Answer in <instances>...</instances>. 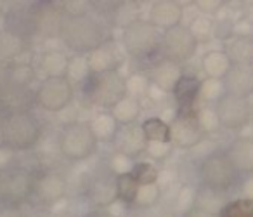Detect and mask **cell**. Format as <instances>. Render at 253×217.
Here are the masks:
<instances>
[{
  "mask_svg": "<svg viewBox=\"0 0 253 217\" xmlns=\"http://www.w3.org/2000/svg\"><path fill=\"white\" fill-rule=\"evenodd\" d=\"M225 96H227V87H225L224 80H218V78H205V80H201L200 99L203 103L217 105Z\"/></svg>",
  "mask_w": 253,
  "mask_h": 217,
  "instance_id": "32",
  "label": "cell"
},
{
  "mask_svg": "<svg viewBox=\"0 0 253 217\" xmlns=\"http://www.w3.org/2000/svg\"><path fill=\"white\" fill-rule=\"evenodd\" d=\"M252 66H253V64H252Z\"/></svg>",
  "mask_w": 253,
  "mask_h": 217,
  "instance_id": "54",
  "label": "cell"
},
{
  "mask_svg": "<svg viewBox=\"0 0 253 217\" xmlns=\"http://www.w3.org/2000/svg\"><path fill=\"white\" fill-rule=\"evenodd\" d=\"M220 125L227 130H241L252 122V105L246 98L227 94L215 105Z\"/></svg>",
  "mask_w": 253,
  "mask_h": 217,
  "instance_id": "11",
  "label": "cell"
},
{
  "mask_svg": "<svg viewBox=\"0 0 253 217\" xmlns=\"http://www.w3.org/2000/svg\"><path fill=\"white\" fill-rule=\"evenodd\" d=\"M182 18L184 5L177 0H158L149 11V23L163 32L182 25Z\"/></svg>",
  "mask_w": 253,
  "mask_h": 217,
  "instance_id": "17",
  "label": "cell"
},
{
  "mask_svg": "<svg viewBox=\"0 0 253 217\" xmlns=\"http://www.w3.org/2000/svg\"><path fill=\"white\" fill-rule=\"evenodd\" d=\"M163 217H172V216H163Z\"/></svg>",
  "mask_w": 253,
  "mask_h": 217,
  "instance_id": "53",
  "label": "cell"
},
{
  "mask_svg": "<svg viewBox=\"0 0 253 217\" xmlns=\"http://www.w3.org/2000/svg\"><path fill=\"white\" fill-rule=\"evenodd\" d=\"M35 33L45 37V39H57L61 37L68 12L64 11L63 4L56 2H40L32 9Z\"/></svg>",
  "mask_w": 253,
  "mask_h": 217,
  "instance_id": "10",
  "label": "cell"
},
{
  "mask_svg": "<svg viewBox=\"0 0 253 217\" xmlns=\"http://www.w3.org/2000/svg\"><path fill=\"white\" fill-rule=\"evenodd\" d=\"M200 87L201 80H198L194 75H184L179 80V84L175 85L172 96L175 106L179 108V113H189L196 111L194 105L200 99Z\"/></svg>",
  "mask_w": 253,
  "mask_h": 217,
  "instance_id": "20",
  "label": "cell"
},
{
  "mask_svg": "<svg viewBox=\"0 0 253 217\" xmlns=\"http://www.w3.org/2000/svg\"><path fill=\"white\" fill-rule=\"evenodd\" d=\"M148 143H170V125L158 116H149L141 123Z\"/></svg>",
  "mask_w": 253,
  "mask_h": 217,
  "instance_id": "31",
  "label": "cell"
},
{
  "mask_svg": "<svg viewBox=\"0 0 253 217\" xmlns=\"http://www.w3.org/2000/svg\"><path fill=\"white\" fill-rule=\"evenodd\" d=\"M227 205L224 202V193H217L213 189H208L205 186L198 188V196H196V209L205 210V212L211 214V216H218L222 212V209Z\"/></svg>",
  "mask_w": 253,
  "mask_h": 217,
  "instance_id": "30",
  "label": "cell"
},
{
  "mask_svg": "<svg viewBox=\"0 0 253 217\" xmlns=\"http://www.w3.org/2000/svg\"><path fill=\"white\" fill-rule=\"evenodd\" d=\"M205 137L207 136L196 120V111L179 113V116L170 123V143L180 150L196 148Z\"/></svg>",
  "mask_w": 253,
  "mask_h": 217,
  "instance_id": "13",
  "label": "cell"
},
{
  "mask_svg": "<svg viewBox=\"0 0 253 217\" xmlns=\"http://www.w3.org/2000/svg\"><path fill=\"white\" fill-rule=\"evenodd\" d=\"M4 130L5 146L14 151H28L37 146L42 137V123L28 109L9 111L0 120Z\"/></svg>",
  "mask_w": 253,
  "mask_h": 217,
  "instance_id": "2",
  "label": "cell"
},
{
  "mask_svg": "<svg viewBox=\"0 0 253 217\" xmlns=\"http://www.w3.org/2000/svg\"><path fill=\"white\" fill-rule=\"evenodd\" d=\"M232 63L227 57V54L222 49H213L208 51L201 57V70L207 75V78H218L224 80L227 77V73L231 71Z\"/></svg>",
  "mask_w": 253,
  "mask_h": 217,
  "instance_id": "24",
  "label": "cell"
},
{
  "mask_svg": "<svg viewBox=\"0 0 253 217\" xmlns=\"http://www.w3.org/2000/svg\"><path fill=\"white\" fill-rule=\"evenodd\" d=\"M5 146V139H4V130H2V123H0V148Z\"/></svg>",
  "mask_w": 253,
  "mask_h": 217,
  "instance_id": "52",
  "label": "cell"
},
{
  "mask_svg": "<svg viewBox=\"0 0 253 217\" xmlns=\"http://www.w3.org/2000/svg\"><path fill=\"white\" fill-rule=\"evenodd\" d=\"M68 193V181L56 170H43L35 174L32 196L42 205H56Z\"/></svg>",
  "mask_w": 253,
  "mask_h": 217,
  "instance_id": "12",
  "label": "cell"
},
{
  "mask_svg": "<svg viewBox=\"0 0 253 217\" xmlns=\"http://www.w3.org/2000/svg\"><path fill=\"white\" fill-rule=\"evenodd\" d=\"M61 39L71 53L85 56L109 42L108 23L90 11L68 14Z\"/></svg>",
  "mask_w": 253,
  "mask_h": 217,
  "instance_id": "1",
  "label": "cell"
},
{
  "mask_svg": "<svg viewBox=\"0 0 253 217\" xmlns=\"http://www.w3.org/2000/svg\"><path fill=\"white\" fill-rule=\"evenodd\" d=\"M70 66V56L59 49H49L42 54L39 61V68L45 78L50 77H66Z\"/></svg>",
  "mask_w": 253,
  "mask_h": 217,
  "instance_id": "25",
  "label": "cell"
},
{
  "mask_svg": "<svg viewBox=\"0 0 253 217\" xmlns=\"http://www.w3.org/2000/svg\"><path fill=\"white\" fill-rule=\"evenodd\" d=\"M222 51L232 64H253V37H227Z\"/></svg>",
  "mask_w": 253,
  "mask_h": 217,
  "instance_id": "22",
  "label": "cell"
},
{
  "mask_svg": "<svg viewBox=\"0 0 253 217\" xmlns=\"http://www.w3.org/2000/svg\"><path fill=\"white\" fill-rule=\"evenodd\" d=\"M137 19H141L139 18V5L137 4H134V2H118L115 7V12H113L111 25L126 28L130 23L137 21Z\"/></svg>",
  "mask_w": 253,
  "mask_h": 217,
  "instance_id": "33",
  "label": "cell"
},
{
  "mask_svg": "<svg viewBox=\"0 0 253 217\" xmlns=\"http://www.w3.org/2000/svg\"><path fill=\"white\" fill-rule=\"evenodd\" d=\"M109 111L113 113V116H115L120 125H132V123L137 122L139 115H141V111H142L141 99L126 94L125 98H123L118 105L113 106Z\"/></svg>",
  "mask_w": 253,
  "mask_h": 217,
  "instance_id": "28",
  "label": "cell"
},
{
  "mask_svg": "<svg viewBox=\"0 0 253 217\" xmlns=\"http://www.w3.org/2000/svg\"><path fill=\"white\" fill-rule=\"evenodd\" d=\"M151 85V80H149V75L139 73V71H134L126 77V94L134 96V98H141V96L148 94V89Z\"/></svg>",
  "mask_w": 253,
  "mask_h": 217,
  "instance_id": "40",
  "label": "cell"
},
{
  "mask_svg": "<svg viewBox=\"0 0 253 217\" xmlns=\"http://www.w3.org/2000/svg\"><path fill=\"white\" fill-rule=\"evenodd\" d=\"M88 127H90L92 134H94L97 141H104V143L111 141L113 143L122 125L116 122V118L113 116L111 111L101 109V111L92 115V118L88 120Z\"/></svg>",
  "mask_w": 253,
  "mask_h": 217,
  "instance_id": "23",
  "label": "cell"
},
{
  "mask_svg": "<svg viewBox=\"0 0 253 217\" xmlns=\"http://www.w3.org/2000/svg\"><path fill=\"white\" fill-rule=\"evenodd\" d=\"M218 217H253V198H243L229 202Z\"/></svg>",
  "mask_w": 253,
  "mask_h": 217,
  "instance_id": "39",
  "label": "cell"
},
{
  "mask_svg": "<svg viewBox=\"0 0 253 217\" xmlns=\"http://www.w3.org/2000/svg\"><path fill=\"white\" fill-rule=\"evenodd\" d=\"M182 217H218V216H211V214H208V212H205V210H200V209L194 207L193 210H189L187 214H184Z\"/></svg>",
  "mask_w": 253,
  "mask_h": 217,
  "instance_id": "50",
  "label": "cell"
},
{
  "mask_svg": "<svg viewBox=\"0 0 253 217\" xmlns=\"http://www.w3.org/2000/svg\"><path fill=\"white\" fill-rule=\"evenodd\" d=\"M97 143L99 141L92 134L88 122L84 120L63 127L59 134L61 153L73 162L87 160L88 157H92L97 151Z\"/></svg>",
  "mask_w": 253,
  "mask_h": 217,
  "instance_id": "6",
  "label": "cell"
},
{
  "mask_svg": "<svg viewBox=\"0 0 253 217\" xmlns=\"http://www.w3.org/2000/svg\"><path fill=\"white\" fill-rule=\"evenodd\" d=\"M75 89L66 77L43 78L35 91V103L45 111L59 113L73 103Z\"/></svg>",
  "mask_w": 253,
  "mask_h": 217,
  "instance_id": "8",
  "label": "cell"
},
{
  "mask_svg": "<svg viewBox=\"0 0 253 217\" xmlns=\"http://www.w3.org/2000/svg\"><path fill=\"white\" fill-rule=\"evenodd\" d=\"M196 120H198V123H200L201 130L205 132V136L217 134L218 130L222 129L215 106L207 105V106H200V108H196Z\"/></svg>",
  "mask_w": 253,
  "mask_h": 217,
  "instance_id": "34",
  "label": "cell"
},
{
  "mask_svg": "<svg viewBox=\"0 0 253 217\" xmlns=\"http://www.w3.org/2000/svg\"><path fill=\"white\" fill-rule=\"evenodd\" d=\"M116 188H118V200L126 205H134L135 196L139 191V182L132 174H123L116 177Z\"/></svg>",
  "mask_w": 253,
  "mask_h": 217,
  "instance_id": "36",
  "label": "cell"
},
{
  "mask_svg": "<svg viewBox=\"0 0 253 217\" xmlns=\"http://www.w3.org/2000/svg\"><path fill=\"white\" fill-rule=\"evenodd\" d=\"M187 28L193 33V37L196 39L198 44L211 42L213 39H217L218 32H220V26H218L217 19H215L213 16H207V14L194 16Z\"/></svg>",
  "mask_w": 253,
  "mask_h": 217,
  "instance_id": "27",
  "label": "cell"
},
{
  "mask_svg": "<svg viewBox=\"0 0 253 217\" xmlns=\"http://www.w3.org/2000/svg\"><path fill=\"white\" fill-rule=\"evenodd\" d=\"M88 202L92 207L102 210L108 209L115 202H118V188H116V175L111 172H102L97 174L90 182L85 191Z\"/></svg>",
  "mask_w": 253,
  "mask_h": 217,
  "instance_id": "14",
  "label": "cell"
},
{
  "mask_svg": "<svg viewBox=\"0 0 253 217\" xmlns=\"http://www.w3.org/2000/svg\"><path fill=\"white\" fill-rule=\"evenodd\" d=\"M231 35L234 37H253V19L246 18H239L238 21H234L231 25Z\"/></svg>",
  "mask_w": 253,
  "mask_h": 217,
  "instance_id": "44",
  "label": "cell"
},
{
  "mask_svg": "<svg viewBox=\"0 0 253 217\" xmlns=\"http://www.w3.org/2000/svg\"><path fill=\"white\" fill-rule=\"evenodd\" d=\"M0 217H25V214H23L18 207L2 205V203H0Z\"/></svg>",
  "mask_w": 253,
  "mask_h": 217,
  "instance_id": "49",
  "label": "cell"
},
{
  "mask_svg": "<svg viewBox=\"0 0 253 217\" xmlns=\"http://www.w3.org/2000/svg\"><path fill=\"white\" fill-rule=\"evenodd\" d=\"M57 116H59V120L63 122V125H64V127L70 125V123L80 122V120H78V109L75 108L73 103H71V105L68 106V108H64L63 111L57 113Z\"/></svg>",
  "mask_w": 253,
  "mask_h": 217,
  "instance_id": "46",
  "label": "cell"
},
{
  "mask_svg": "<svg viewBox=\"0 0 253 217\" xmlns=\"http://www.w3.org/2000/svg\"><path fill=\"white\" fill-rule=\"evenodd\" d=\"M146 153L156 162H162L170 157L172 153V143H148Z\"/></svg>",
  "mask_w": 253,
  "mask_h": 217,
  "instance_id": "43",
  "label": "cell"
},
{
  "mask_svg": "<svg viewBox=\"0 0 253 217\" xmlns=\"http://www.w3.org/2000/svg\"><path fill=\"white\" fill-rule=\"evenodd\" d=\"M196 51H198V42L187 26L179 25L175 28H170L162 33L160 54H162L163 59L182 64L187 63L189 59H193Z\"/></svg>",
  "mask_w": 253,
  "mask_h": 217,
  "instance_id": "9",
  "label": "cell"
},
{
  "mask_svg": "<svg viewBox=\"0 0 253 217\" xmlns=\"http://www.w3.org/2000/svg\"><path fill=\"white\" fill-rule=\"evenodd\" d=\"M130 174L135 177L139 186H146V184H156V182H158L160 170L155 165L149 163V162H137V163L134 165V168H132Z\"/></svg>",
  "mask_w": 253,
  "mask_h": 217,
  "instance_id": "38",
  "label": "cell"
},
{
  "mask_svg": "<svg viewBox=\"0 0 253 217\" xmlns=\"http://www.w3.org/2000/svg\"><path fill=\"white\" fill-rule=\"evenodd\" d=\"M231 163L238 170L239 175L253 174V139L248 137H236L225 150Z\"/></svg>",
  "mask_w": 253,
  "mask_h": 217,
  "instance_id": "18",
  "label": "cell"
},
{
  "mask_svg": "<svg viewBox=\"0 0 253 217\" xmlns=\"http://www.w3.org/2000/svg\"><path fill=\"white\" fill-rule=\"evenodd\" d=\"M201 186L217 193H227L239 182V174L231 163L225 151H213L207 155L200 163Z\"/></svg>",
  "mask_w": 253,
  "mask_h": 217,
  "instance_id": "5",
  "label": "cell"
},
{
  "mask_svg": "<svg viewBox=\"0 0 253 217\" xmlns=\"http://www.w3.org/2000/svg\"><path fill=\"white\" fill-rule=\"evenodd\" d=\"M122 46L128 56L146 59L160 53L162 33L149 23V19H137L122 30Z\"/></svg>",
  "mask_w": 253,
  "mask_h": 217,
  "instance_id": "4",
  "label": "cell"
},
{
  "mask_svg": "<svg viewBox=\"0 0 253 217\" xmlns=\"http://www.w3.org/2000/svg\"><path fill=\"white\" fill-rule=\"evenodd\" d=\"M90 77V68H88V61L87 56H75L70 57V66H68V73L66 78L73 84H80L84 85L87 82V78Z\"/></svg>",
  "mask_w": 253,
  "mask_h": 217,
  "instance_id": "35",
  "label": "cell"
},
{
  "mask_svg": "<svg viewBox=\"0 0 253 217\" xmlns=\"http://www.w3.org/2000/svg\"><path fill=\"white\" fill-rule=\"evenodd\" d=\"M26 53H28L26 39L9 32V30H4L0 33V61L14 63Z\"/></svg>",
  "mask_w": 253,
  "mask_h": 217,
  "instance_id": "26",
  "label": "cell"
},
{
  "mask_svg": "<svg viewBox=\"0 0 253 217\" xmlns=\"http://www.w3.org/2000/svg\"><path fill=\"white\" fill-rule=\"evenodd\" d=\"M196 196H198V188H194V186H191V184L180 186L179 193L175 195V202H173L175 212L182 217L184 214L193 210L194 205H196Z\"/></svg>",
  "mask_w": 253,
  "mask_h": 217,
  "instance_id": "37",
  "label": "cell"
},
{
  "mask_svg": "<svg viewBox=\"0 0 253 217\" xmlns=\"http://www.w3.org/2000/svg\"><path fill=\"white\" fill-rule=\"evenodd\" d=\"M16 157V151L9 146L0 148V172L7 170V168L12 167V160Z\"/></svg>",
  "mask_w": 253,
  "mask_h": 217,
  "instance_id": "47",
  "label": "cell"
},
{
  "mask_svg": "<svg viewBox=\"0 0 253 217\" xmlns=\"http://www.w3.org/2000/svg\"><path fill=\"white\" fill-rule=\"evenodd\" d=\"M37 80V71L32 63H11L7 68L9 85L18 89H26Z\"/></svg>",
  "mask_w": 253,
  "mask_h": 217,
  "instance_id": "29",
  "label": "cell"
},
{
  "mask_svg": "<svg viewBox=\"0 0 253 217\" xmlns=\"http://www.w3.org/2000/svg\"><path fill=\"white\" fill-rule=\"evenodd\" d=\"M113 144H115L116 153L125 155L132 160H135L139 155L146 153V150H148V139H146L141 123L122 125Z\"/></svg>",
  "mask_w": 253,
  "mask_h": 217,
  "instance_id": "15",
  "label": "cell"
},
{
  "mask_svg": "<svg viewBox=\"0 0 253 217\" xmlns=\"http://www.w3.org/2000/svg\"><path fill=\"white\" fill-rule=\"evenodd\" d=\"M146 96H148L153 103H156V105H162V103H165L167 98H169V92H165L163 89H160L158 85H155L151 82V85H149V89H148V94Z\"/></svg>",
  "mask_w": 253,
  "mask_h": 217,
  "instance_id": "48",
  "label": "cell"
},
{
  "mask_svg": "<svg viewBox=\"0 0 253 217\" xmlns=\"http://www.w3.org/2000/svg\"><path fill=\"white\" fill-rule=\"evenodd\" d=\"M84 94L94 106L109 111L126 96V78L118 70L90 73L84 84Z\"/></svg>",
  "mask_w": 253,
  "mask_h": 217,
  "instance_id": "3",
  "label": "cell"
},
{
  "mask_svg": "<svg viewBox=\"0 0 253 217\" xmlns=\"http://www.w3.org/2000/svg\"><path fill=\"white\" fill-rule=\"evenodd\" d=\"M134 165H135V162L132 160V158L125 157V155H122V153H116V151L109 157V162H108L109 172L115 174L116 177L123 174H130Z\"/></svg>",
  "mask_w": 253,
  "mask_h": 217,
  "instance_id": "42",
  "label": "cell"
},
{
  "mask_svg": "<svg viewBox=\"0 0 253 217\" xmlns=\"http://www.w3.org/2000/svg\"><path fill=\"white\" fill-rule=\"evenodd\" d=\"M177 179V172L173 168H165L158 174V182L156 184L160 186V189H169L170 186L175 182Z\"/></svg>",
  "mask_w": 253,
  "mask_h": 217,
  "instance_id": "45",
  "label": "cell"
},
{
  "mask_svg": "<svg viewBox=\"0 0 253 217\" xmlns=\"http://www.w3.org/2000/svg\"><path fill=\"white\" fill-rule=\"evenodd\" d=\"M224 82L227 87V94L248 99L253 94V66L252 64H232Z\"/></svg>",
  "mask_w": 253,
  "mask_h": 217,
  "instance_id": "21",
  "label": "cell"
},
{
  "mask_svg": "<svg viewBox=\"0 0 253 217\" xmlns=\"http://www.w3.org/2000/svg\"><path fill=\"white\" fill-rule=\"evenodd\" d=\"M182 77L184 71L180 68V64L163 59V57L160 61H156L151 66V71H149V80L155 85H158L160 89H163L165 92H169V94H172L175 85L179 84V80Z\"/></svg>",
  "mask_w": 253,
  "mask_h": 217,
  "instance_id": "19",
  "label": "cell"
},
{
  "mask_svg": "<svg viewBox=\"0 0 253 217\" xmlns=\"http://www.w3.org/2000/svg\"><path fill=\"white\" fill-rule=\"evenodd\" d=\"M123 46L120 47L113 40L106 42L99 49L92 51L87 56L90 73H106V71L118 70L120 64L125 63V54H123Z\"/></svg>",
  "mask_w": 253,
  "mask_h": 217,
  "instance_id": "16",
  "label": "cell"
},
{
  "mask_svg": "<svg viewBox=\"0 0 253 217\" xmlns=\"http://www.w3.org/2000/svg\"><path fill=\"white\" fill-rule=\"evenodd\" d=\"M162 196V189L158 184H146V186H139L137 196H135V207H141V209H149L153 207Z\"/></svg>",
  "mask_w": 253,
  "mask_h": 217,
  "instance_id": "41",
  "label": "cell"
},
{
  "mask_svg": "<svg viewBox=\"0 0 253 217\" xmlns=\"http://www.w3.org/2000/svg\"><path fill=\"white\" fill-rule=\"evenodd\" d=\"M33 179L35 174L25 167L12 165L7 170L0 172V203L2 205L19 207L28 198H32Z\"/></svg>",
  "mask_w": 253,
  "mask_h": 217,
  "instance_id": "7",
  "label": "cell"
},
{
  "mask_svg": "<svg viewBox=\"0 0 253 217\" xmlns=\"http://www.w3.org/2000/svg\"><path fill=\"white\" fill-rule=\"evenodd\" d=\"M85 217H111V216H109V212H104V210H97V212H90Z\"/></svg>",
  "mask_w": 253,
  "mask_h": 217,
  "instance_id": "51",
  "label": "cell"
}]
</instances>
